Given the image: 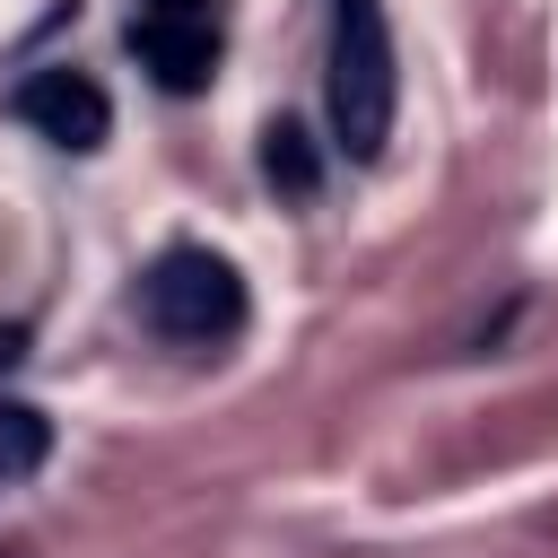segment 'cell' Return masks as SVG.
<instances>
[{
    "mask_svg": "<svg viewBox=\"0 0 558 558\" xmlns=\"http://www.w3.org/2000/svg\"><path fill=\"white\" fill-rule=\"evenodd\" d=\"M17 357H26V323H0V375H9Z\"/></svg>",
    "mask_w": 558,
    "mask_h": 558,
    "instance_id": "52a82bcc",
    "label": "cell"
},
{
    "mask_svg": "<svg viewBox=\"0 0 558 558\" xmlns=\"http://www.w3.org/2000/svg\"><path fill=\"white\" fill-rule=\"evenodd\" d=\"M9 113H17L35 140H52L61 157H96V148L113 140V96H105L87 70H70V61L26 70V78L9 87Z\"/></svg>",
    "mask_w": 558,
    "mask_h": 558,
    "instance_id": "277c9868",
    "label": "cell"
},
{
    "mask_svg": "<svg viewBox=\"0 0 558 558\" xmlns=\"http://www.w3.org/2000/svg\"><path fill=\"white\" fill-rule=\"evenodd\" d=\"M323 113L349 166H375L401 113V52L384 0H323Z\"/></svg>",
    "mask_w": 558,
    "mask_h": 558,
    "instance_id": "6da1fadb",
    "label": "cell"
},
{
    "mask_svg": "<svg viewBox=\"0 0 558 558\" xmlns=\"http://www.w3.org/2000/svg\"><path fill=\"white\" fill-rule=\"evenodd\" d=\"M131 314H140L148 340L209 357V349H227V340L253 323V296H244V270H235L227 253H209V244H166V253L140 270Z\"/></svg>",
    "mask_w": 558,
    "mask_h": 558,
    "instance_id": "7a4b0ae2",
    "label": "cell"
},
{
    "mask_svg": "<svg viewBox=\"0 0 558 558\" xmlns=\"http://www.w3.org/2000/svg\"><path fill=\"white\" fill-rule=\"evenodd\" d=\"M44 453H52V418L35 401H0V488L44 471Z\"/></svg>",
    "mask_w": 558,
    "mask_h": 558,
    "instance_id": "8992f818",
    "label": "cell"
},
{
    "mask_svg": "<svg viewBox=\"0 0 558 558\" xmlns=\"http://www.w3.org/2000/svg\"><path fill=\"white\" fill-rule=\"evenodd\" d=\"M122 44L166 96H201L218 78V0H131Z\"/></svg>",
    "mask_w": 558,
    "mask_h": 558,
    "instance_id": "3957f363",
    "label": "cell"
},
{
    "mask_svg": "<svg viewBox=\"0 0 558 558\" xmlns=\"http://www.w3.org/2000/svg\"><path fill=\"white\" fill-rule=\"evenodd\" d=\"M262 183L279 192V201H314V183H323V157H314V140H305V122H270L262 131Z\"/></svg>",
    "mask_w": 558,
    "mask_h": 558,
    "instance_id": "5b68a950",
    "label": "cell"
}]
</instances>
